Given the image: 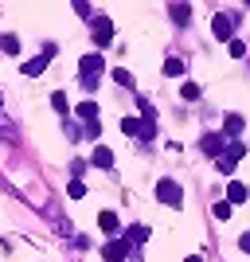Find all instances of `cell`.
<instances>
[{"instance_id":"1","label":"cell","mask_w":250,"mask_h":262,"mask_svg":"<svg viewBox=\"0 0 250 262\" xmlns=\"http://www.w3.org/2000/svg\"><path fill=\"white\" fill-rule=\"evenodd\" d=\"M156 200H164L168 208H180V204H184V192H180L176 180H161V184H156Z\"/></svg>"},{"instance_id":"2","label":"cell","mask_w":250,"mask_h":262,"mask_svg":"<svg viewBox=\"0 0 250 262\" xmlns=\"http://www.w3.org/2000/svg\"><path fill=\"white\" fill-rule=\"evenodd\" d=\"M78 71H82V78H102V71H106V59H102V55H82Z\"/></svg>"},{"instance_id":"3","label":"cell","mask_w":250,"mask_h":262,"mask_svg":"<svg viewBox=\"0 0 250 262\" xmlns=\"http://www.w3.org/2000/svg\"><path fill=\"white\" fill-rule=\"evenodd\" d=\"M90 35H94V43H98V47H106L109 39H113V24H109V16H98V20H94V32H90Z\"/></svg>"},{"instance_id":"4","label":"cell","mask_w":250,"mask_h":262,"mask_svg":"<svg viewBox=\"0 0 250 262\" xmlns=\"http://www.w3.org/2000/svg\"><path fill=\"white\" fill-rule=\"evenodd\" d=\"M199 149L207 157H223V133H207L203 141H199Z\"/></svg>"},{"instance_id":"5","label":"cell","mask_w":250,"mask_h":262,"mask_svg":"<svg viewBox=\"0 0 250 262\" xmlns=\"http://www.w3.org/2000/svg\"><path fill=\"white\" fill-rule=\"evenodd\" d=\"M231 28H235V20H231V16H215V20H211L215 39H231Z\"/></svg>"},{"instance_id":"6","label":"cell","mask_w":250,"mask_h":262,"mask_svg":"<svg viewBox=\"0 0 250 262\" xmlns=\"http://www.w3.org/2000/svg\"><path fill=\"white\" fill-rule=\"evenodd\" d=\"M242 125H246V121H242V114H227V121H223V133H227V137H239Z\"/></svg>"},{"instance_id":"7","label":"cell","mask_w":250,"mask_h":262,"mask_svg":"<svg viewBox=\"0 0 250 262\" xmlns=\"http://www.w3.org/2000/svg\"><path fill=\"white\" fill-rule=\"evenodd\" d=\"M246 196H250L246 184H239V180H231V184H227V200H231V204H242Z\"/></svg>"},{"instance_id":"8","label":"cell","mask_w":250,"mask_h":262,"mask_svg":"<svg viewBox=\"0 0 250 262\" xmlns=\"http://www.w3.org/2000/svg\"><path fill=\"white\" fill-rule=\"evenodd\" d=\"M90 161L98 164V168H113V153H109L106 145H98V149H94V157H90Z\"/></svg>"},{"instance_id":"9","label":"cell","mask_w":250,"mask_h":262,"mask_svg":"<svg viewBox=\"0 0 250 262\" xmlns=\"http://www.w3.org/2000/svg\"><path fill=\"white\" fill-rule=\"evenodd\" d=\"M43 67H47V55H35V59H28V63L20 67L24 75H43Z\"/></svg>"},{"instance_id":"10","label":"cell","mask_w":250,"mask_h":262,"mask_svg":"<svg viewBox=\"0 0 250 262\" xmlns=\"http://www.w3.org/2000/svg\"><path fill=\"white\" fill-rule=\"evenodd\" d=\"M98 114H102V110H98V102H82V106H78V118H82V121H90V125L98 121Z\"/></svg>"},{"instance_id":"11","label":"cell","mask_w":250,"mask_h":262,"mask_svg":"<svg viewBox=\"0 0 250 262\" xmlns=\"http://www.w3.org/2000/svg\"><path fill=\"white\" fill-rule=\"evenodd\" d=\"M98 227L106 231V235H118V215H113V211H102V215H98Z\"/></svg>"},{"instance_id":"12","label":"cell","mask_w":250,"mask_h":262,"mask_svg":"<svg viewBox=\"0 0 250 262\" xmlns=\"http://www.w3.org/2000/svg\"><path fill=\"white\" fill-rule=\"evenodd\" d=\"M0 51H4V55H16V51H20V39H16V35H0Z\"/></svg>"},{"instance_id":"13","label":"cell","mask_w":250,"mask_h":262,"mask_svg":"<svg viewBox=\"0 0 250 262\" xmlns=\"http://www.w3.org/2000/svg\"><path fill=\"white\" fill-rule=\"evenodd\" d=\"M172 20L180 24V28H184V24L192 20V8H188V4H176V8H172Z\"/></svg>"},{"instance_id":"14","label":"cell","mask_w":250,"mask_h":262,"mask_svg":"<svg viewBox=\"0 0 250 262\" xmlns=\"http://www.w3.org/2000/svg\"><path fill=\"white\" fill-rule=\"evenodd\" d=\"M51 106H55V114H71V102H66V94H59V90L51 94Z\"/></svg>"},{"instance_id":"15","label":"cell","mask_w":250,"mask_h":262,"mask_svg":"<svg viewBox=\"0 0 250 262\" xmlns=\"http://www.w3.org/2000/svg\"><path fill=\"white\" fill-rule=\"evenodd\" d=\"M180 98H184V102H196L199 98V86H196V82H184V86H180Z\"/></svg>"},{"instance_id":"16","label":"cell","mask_w":250,"mask_h":262,"mask_svg":"<svg viewBox=\"0 0 250 262\" xmlns=\"http://www.w3.org/2000/svg\"><path fill=\"white\" fill-rule=\"evenodd\" d=\"M113 82H118V86H133V75L125 67H118V71H113Z\"/></svg>"},{"instance_id":"17","label":"cell","mask_w":250,"mask_h":262,"mask_svg":"<svg viewBox=\"0 0 250 262\" xmlns=\"http://www.w3.org/2000/svg\"><path fill=\"white\" fill-rule=\"evenodd\" d=\"M211 211H215V219H223V223L231 219V204H227V200H219V204H215Z\"/></svg>"},{"instance_id":"18","label":"cell","mask_w":250,"mask_h":262,"mask_svg":"<svg viewBox=\"0 0 250 262\" xmlns=\"http://www.w3.org/2000/svg\"><path fill=\"white\" fill-rule=\"evenodd\" d=\"M66 192H71L75 200H82V196H86V184H82V180H71V184H66Z\"/></svg>"},{"instance_id":"19","label":"cell","mask_w":250,"mask_h":262,"mask_svg":"<svg viewBox=\"0 0 250 262\" xmlns=\"http://www.w3.org/2000/svg\"><path fill=\"white\" fill-rule=\"evenodd\" d=\"M164 71H168V75H184V63H180V59H168V63H164Z\"/></svg>"},{"instance_id":"20","label":"cell","mask_w":250,"mask_h":262,"mask_svg":"<svg viewBox=\"0 0 250 262\" xmlns=\"http://www.w3.org/2000/svg\"><path fill=\"white\" fill-rule=\"evenodd\" d=\"M231 55H235V59H242V55H246V43H242V39H231Z\"/></svg>"},{"instance_id":"21","label":"cell","mask_w":250,"mask_h":262,"mask_svg":"<svg viewBox=\"0 0 250 262\" xmlns=\"http://www.w3.org/2000/svg\"><path fill=\"white\" fill-rule=\"evenodd\" d=\"M239 247H242V251L250 254V231H246V235H239Z\"/></svg>"},{"instance_id":"22","label":"cell","mask_w":250,"mask_h":262,"mask_svg":"<svg viewBox=\"0 0 250 262\" xmlns=\"http://www.w3.org/2000/svg\"><path fill=\"white\" fill-rule=\"evenodd\" d=\"M184 262H203V258H199V254H188V258Z\"/></svg>"},{"instance_id":"23","label":"cell","mask_w":250,"mask_h":262,"mask_svg":"<svg viewBox=\"0 0 250 262\" xmlns=\"http://www.w3.org/2000/svg\"><path fill=\"white\" fill-rule=\"evenodd\" d=\"M0 106H4V94H0Z\"/></svg>"}]
</instances>
